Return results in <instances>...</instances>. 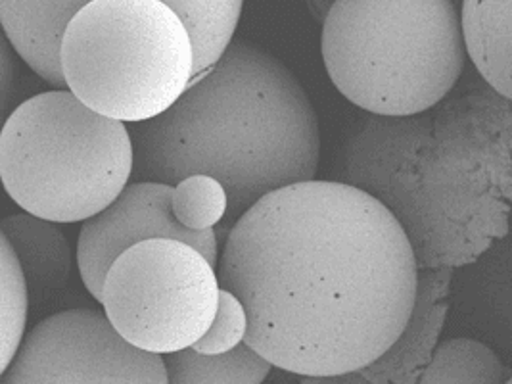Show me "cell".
Listing matches in <instances>:
<instances>
[{
    "instance_id": "12",
    "label": "cell",
    "mask_w": 512,
    "mask_h": 384,
    "mask_svg": "<svg viewBox=\"0 0 512 384\" xmlns=\"http://www.w3.org/2000/svg\"><path fill=\"white\" fill-rule=\"evenodd\" d=\"M0 235L10 240L24 269L31 304H43L66 288L73 254L68 237L56 221L33 216L24 210L2 219Z\"/></svg>"
},
{
    "instance_id": "17",
    "label": "cell",
    "mask_w": 512,
    "mask_h": 384,
    "mask_svg": "<svg viewBox=\"0 0 512 384\" xmlns=\"http://www.w3.org/2000/svg\"><path fill=\"white\" fill-rule=\"evenodd\" d=\"M173 214L192 231L215 229L229 212V194L221 181L196 173L173 185Z\"/></svg>"
},
{
    "instance_id": "14",
    "label": "cell",
    "mask_w": 512,
    "mask_h": 384,
    "mask_svg": "<svg viewBox=\"0 0 512 384\" xmlns=\"http://www.w3.org/2000/svg\"><path fill=\"white\" fill-rule=\"evenodd\" d=\"M171 384H259L275 367L246 340L223 354H200L192 346L163 356Z\"/></svg>"
},
{
    "instance_id": "20",
    "label": "cell",
    "mask_w": 512,
    "mask_h": 384,
    "mask_svg": "<svg viewBox=\"0 0 512 384\" xmlns=\"http://www.w3.org/2000/svg\"><path fill=\"white\" fill-rule=\"evenodd\" d=\"M507 383L512 384V375L509 377V379H507Z\"/></svg>"
},
{
    "instance_id": "10",
    "label": "cell",
    "mask_w": 512,
    "mask_h": 384,
    "mask_svg": "<svg viewBox=\"0 0 512 384\" xmlns=\"http://www.w3.org/2000/svg\"><path fill=\"white\" fill-rule=\"evenodd\" d=\"M173 185L160 181H131L100 214L83 221L77 239L81 281L96 302L102 300L106 275L117 258L142 240H183L219 264L217 233L192 231L177 221L171 208Z\"/></svg>"
},
{
    "instance_id": "13",
    "label": "cell",
    "mask_w": 512,
    "mask_h": 384,
    "mask_svg": "<svg viewBox=\"0 0 512 384\" xmlns=\"http://www.w3.org/2000/svg\"><path fill=\"white\" fill-rule=\"evenodd\" d=\"M461 20L474 68L512 100V0H463Z\"/></svg>"
},
{
    "instance_id": "3",
    "label": "cell",
    "mask_w": 512,
    "mask_h": 384,
    "mask_svg": "<svg viewBox=\"0 0 512 384\" xmlns=\"http://www.w3.org/2000/svg\"><path fill=\"white\" fill-rule=\"evenodd\" d=\"M131 135L133 181L177 185L196 173L221 181L227 233L269 192L315 179L321 160L307 91L277 56L246 39H233L171 108L135 123Z\"/></svg>"
},
{
    "instance_id": "19",
    "label": "cell",
    "mask_w": 512,
    "mask_h": 384,
    "mask_svg": "<svg viewBox=\"0 0 512 384\" xmlns=\"http://www.w3.org/2000/svg\"><path fill=\"white\" fill-rule=\"evenodd\" d=\"M18 52L8 41V37L2 43V52H0V87H2V104H8V98L12 95V87L16 83V56Z\"/></svg>"
},
{
    "instance_id": "4",
    "label": "cell",
    "mask_w": 512,
    "mask_h": 384,
    "mask_svg": "<svg viewBox=\"0 0 512 384\" xmlns=\"http://www.w3.org/2000/svg\"><path fill=\"white\" fill-rule=\"evenodd\" d=\"M321 54L332 85L353 106L407 118L451 95L468 52L453 0H334Z\"/></svg>"
},
{
    "instance_id": "15",
    "label": "cell",
    "mask_w": 512,
    "mask_h": 384,
    "mask_svg": "<svg viewBox=\"0 0 512 384\" xmlns=\"http://www.w3.org/2000/svg\"><path fill=\"white\" fill-rule=\"evenodd\" d=\"M505 365L488 344L474 338H449L436 346L420 384H501Z\"/></svg>"
},
{
    "instance_id": "11",
    "label": "cell",
    "mask_w": 512,
    "mask_h": 384,
    "mask_svg": "<svg viewBox=\"0 0 512 384\" xmlns=\"http://www.w3.org/2000/svg\"><path fill=\"white\" fill-rule=\"evenodd\" d=\"M453 267L419 269V287L413 313L396 342L371 365L334 377L332 381L357 383H419L432 360L449 313Z\"/></svg>"
},
{
    "instance_id": "6",
    "label": "cell",
    "mask_w": 512,
    "mask_h": 384,
    "mask_svg": "<svg viewBox=\"0 0 512 384\" xmlns=\"http://www.w3.org/2000/svg\"><path fill=\"white\" fill-rule=\"evenodd\" d=\"M66 87L94 112L142 123L171 108L196 75V47L165 0H91L60 39Z\"/></svg>"
},
{
    "instance_id": "8",
    "label": "cell",
    "mask_w": 512,
    "mask_h": 384,
    "mask_svg": "<svg viewBox=\"0 0 512 384\" xmlns=\"http://www.w3.org/2000/svg\"><path fill=\"white\" fill-rule=\"evenodd\" d=\"M2 384H165L162 354L142 350L106 312L77 308L48 315L27 335Z\"/></svg>"
},
{
    "instance_id": "1",
    "label": "cell",
    "mask_w": 512,
    "mask_h": 384,
    "mask_svg": "<svg viewBox=\"0 0 512 384\" xmlns=\"http://www.w3.org/2000/svg\"><path fill=\"white\" fill-rule=\"evenodd\" d=\"M248 313L246 342L307 381L355 373L403 333L419 264L396 216L344 181L269 192L236 219L217 264Z\"/></svg>"
},
{
    "instance_id": "16",
    "label": "cell",
    "mask_w": 512,
    "mask_h": 384,
    "mask_svg": "<svg viewBox=\"0 0 512 384\" xmlns=\"http://www.w3.org/2000/svg\"><path fill=\"white\" fill-rule=\"evenodd\" d=\"M0 323H2V350H0V373L16 358L25 338V323L29 312V288L24 269L10 240L0 235Z\"/></svg>"
},
{
    "instance_id": "7",
    "label": "cell",
    "mask_w": 512,
    "mask_h": 384,
    "mask_svg": "<svg viewBox=\"0 0 512 384\" xmlns=\"http://www.w3.org/2000/svg\"><path fill=\"white\" fill-rule=\"evenodd\" d=\"M215 265L183 240L150 239L125 250L102 287V308L129 342L154 354L194 346L213 323Z\"/></svg>"
},
{
    "instance_id": "2",
    "label": "cell",
    "mask_w": 512,
    "mask_h": 384,
    "mask_svg": "<svg viewBox=\"0 0 512 384\" xmlns=\"http://www.w3.org/2000/svg\"><path fill=\"white\" fill-rule=\"evenodd\" d=\"M336 179L396 216L419 269L474 264L509 233L512 100L488 85L417 116L359 118L338 150Z\"/></svg>"
},
{
    "instance_id": "9",
    "label": "cell",
    "mask_w": 512,
    "mask_h": 384,
    "mask_svg": "<svg viewBox=\"0 0 512 384\" xmlns=\"http://www.w3.org/2000/svg\"><path fill=\"white\" fill-rule=\"evenodd\" d=\"M91 0H0L4 35L18 56L54 89H68L60 68V39L71 16ZM188 25L196 47V77L234 39L244 0H165Z\"/></svg>"
},
{
    "instance_id": "5",
    "label": "cell",
    "mask_w": 512,
    "mask_h": 384,
    "mask_svg": "<svg viewBox=\"0 0 512 384\" xmlns=\"http://www.w3.org/2000/svg\"><path fill=\"white\" fill-rule=\"evenodd\" d=\"M135 171L125 121L102 116L70 89L24 100L2 127L0 177L25 212L77 223L106 210Z\"/></svg>"
},
{
    "instance_id": "18",
    "label": "cell",
    "mask_w": 512,
    "mask_h": 384,
    "mask_svg": "<svg viewBox=\"0 0 512 384\" xmlns=\"http://www.w3.org/2000/svg\"><path fill=\"white\" fill-rule=\"evenodd\" d=\"M248 333V313L242 300L227 288L221 287L219 306L213 317V323L206 335L202 336L192 348L200 354H223L236 348L246 340Z\"/></svg>"
}]
</instances>
